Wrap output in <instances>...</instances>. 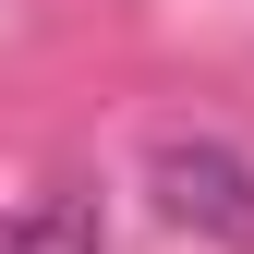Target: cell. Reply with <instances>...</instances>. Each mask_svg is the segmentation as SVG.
<instances>
[{
  "label": "cell",
  "mask_w": 254,
  "mask_h": 254,
  "mask_svg": "<svg viewBox=\"0 0 254 254\" xmlns=\"http://www.w3.org/2000/svg\"><path fill=\"white\" fill-rule=\"evenodd\" d=\"M0 254H109V230L85 194H37L24 218H0Z\"/></svg>",
  "instance_id": "2"
},
{
  "label": "cell",
  "mask_w": 254,
  "mask_h": 254,
  "mask_svg": "<svg viewBox=\"0 0 254 254\" xmlns=\"http://www.w3.org/2000/svg\"><path fill=\"white\" fill-rule=\"evenodd\" d=\"M157 206L182 218V230H206V242H230V254H254V157H230V145H157Z\"/></svg>",
  "instance_id": "1"
}]
</instances>
